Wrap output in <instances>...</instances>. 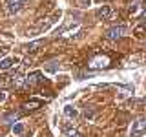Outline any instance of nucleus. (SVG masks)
Returning <instances> with one entry per match:
<instances>
[{
  "label": "nucleus",
  "instance_id": "obj_3",
  "mask_svg": "<svg viewBox=\"0 0 146 137\" xmlns=\"http://www.w3.org/2000/svg\"><path fill=\"white\" fill-rule=\"evenodd\" d=\"M40 82H44V77H42L40 71H31L29 75L24 77V86L26 88H33V86L40 84Z\"/></svg>",
  "mask_w": 146,
  "mask_h": 137
},
{
  "label": "nucleus",
  "instance_id": "obj_17",
  "mask_svg": "<svg viewBox=\"0 0 146 137\" xmlns=\"http://www.w3.org/2000/svg\"><path fill=\"white\" fill-rule=\"evenodd\" d=\"M86 4H90V0H80V6H86Z\"/></svg>",
  "mask_w": 146,
  "mask_h": 137
},
{
  "label": "nucleus",
  "instance_id": "obj_9",
  "mask_svg": "<svg viewBox=\"0 0 146 137\" xmlns=\"http://www.w3.org/2000/svg\"><path fill=\"white\" fill-rule=\"evenodd\" d=\"M110 15H111V9L108 6H102V7H99L97 11H95V17L97 18H108Z\"/></svg>",
  "mask_w": 146,
  "mask_h": 137
},
{
  "label": "nucleus",
  "instance_id": "obj_8",
  "mask_svg": "<svg viewBox=\"0 0 146 137\" xmlns=\"http://www.w3.org/2000/svg\"><path fill=\"white\" fill-rule=\"evenodd\" d=\"M64 113H66L68 119H77L79 117V110L75 106H71V104H66V106H64Z\"/></svg>",
  "mask_w": 146,
  "mask_h": 137
},
{
  "label": "nucleus",
  "instance_id": "obj_16",
  "mask_svg": "<svg viewBox=\"0 0 146 137\" xmlns=\"http://www.w3.org/2000/svg\"><path fill=\"white\" fill-rule=\"evenodd\" d=\"M2 100H6V91H0V102Z\"/></svg>",
  "mask_w": 146,
  "mask_h": 137
},
{
  "label": "nucleus",
  "instance_id": "obj_6",
  "mask_svg": "<svg viewBox=\"0 0 146 137\" xmlns=\"http://www.w3.org/2000/svg\"><path fill=\"white\" fill-rule=\"evenodd\" d=\"M24 7V2H20V0H7L6 2V9H7V13H18L20 9Z\"/></svg>",
  "mask_w": 146,
  "mask_h": 137
},
{
  "label": "nucleus",
  "instance_id": "obj_7",
  "mask_svg": "<svg viewBox=\"0 0 146 137\" xmlns=\"http://www.w3.org/2000/svg\"><path fill=\"white\" fill-rule=\"evenodd\" d=\"M18 117H20V113H18V112L4 113V115H2V122H6V124H13V122H17V121H18Z\"/></svg>",
  "mask_w": 146,
  "mask_h": 137
},
{
  "label": "nucleus",
  "instance_id": "obj_12",
  "mask_svg": "<svg viewBox=\"0 0 146 137\" xmlns=\"http://www.w3.org/2000/svg\"><path fill=\"white\" fill-rule=\"evenodd\" d=\"M40 100H36V99H33V100H29V102H26L24 104V108H27V110H35V108H38L40 106Z\"/></svg>",
  "mask_w": 146,
  "mask_h": 137
},
{
  "label": "nucleus",
  "instance_id": "obj_18",
  "mask_svg": "<svg viewBox=\"0 0 146 137\" xmlns=\"http://www.w3.org/2000/svg\"><path fill=\"white\" fill-rule=\"evenodd\" d=\"M20 2H24V4H26V2H27V0H20Z\"/></svg>",
  "mask_w": 146,
  "mask_h": 137
},
{
  "label": "nucleus",
  "instance_id": "obj_5",
  "mask_svg": "<svg viewBox=\"0 0 146 137\" xmlns=\"http://www.w3.org/2000/svg\"><path fill=\"white\" fill-rule=\"evenodd\" d=\"M20 62V59L18 57H6V59H2L0 61V70L2 71H6V70H11L15 64H18Z\"/></svg>",
  "mask_w": 146,
  "mask_h": 137
},
{
  "label": "nucleus",
  "instance_id": "obj_11",
  "mask_svg": "<svg viewBox=\"0 0 146 137\" xmlns=\"http://www.w3.org/2000/svg\"><path fill=\"white\" fill-rule=\"evenodd\" d=\"M42 44H44V40H35V42H31V44L26 46V51H27V53H35Z\"/></svg>",
  "mask_w": 146,
  "mask_h": 137
},
{
  "label": "nucleus",
  "instance_id": "obj_14",
  "mask_svg": "<svg viewBox=\"0 0 146 137\" xmlns=\"http://www.w3.org/2000/svg\"><path fill=\"white\" fill-rule=\"evenodd\" d=\"M64 137H82L79 134V130H75V128H70V130L64 132Z\"/></svg>",
  "mask_w": 146,
  "mask_h": 137
},
{
  "label": "nucleus",
  "instance_id": "obj_13",
  "mask_svg": "<svg viewBox=\"0 0 146 137\" xmlns=\"http://www.w3.org/2000/svg\"><path fill=\"white\" fill-rule=\"evenodd\" d=\"M46 70H48L49 73H55L58 70V62L57 61H51V62H48V66H46Z\"/></svg>",
  "mask_w": 146,
  "mask_h": 137
},
{
  "label": "nucleus",
  "instance_id": "obj_1",
  "mask_svg": "<svg viewBox=\"0 0 146 137\" xmlns=\"http://www.w3.org/2000/svg\"><path fill=\"white\" fill-rule=\"evenodd\" d=\"M108 66H110V57H106V55H97L88 64L90 70H100V68H108Z\"/></svg>",
  "mask_w": 146,
  "mask_h": 137
},
{
  "label": "nucleus",
  "instance_id": "obj_2",
  "mask_svg": "<svg viewBox=\"0 0 146 137\" xmlns=\"http://www.w3.org/2000/svg\"><path fill=\"white\" fill-rule=\"evenodd\" d=\"M126 26H111L110 29H106V39L108 40H117V39H122L126 35Z\"/></svg>",
  "mask_w": 146,
  "mask_h": 137
},
{
  "label": "nucleus",
  "instance_id": "obj_4",
  "mask_svg": "<svg viewBox=\"0 0 146 137\" xmlns=\"http://www.w3.org/2000/svg\"><path fill=\"white\" fill-rule=\"evenodd\" d=\"M144 130H146V119H144V117H139V119L133 122V126H131L130 137H141V135L144 134Z\"/></svg>",
  "mask_w": 146,
  "mask_h": 137
},
{
  "label": "nucleus",
  "instance_id": "obj_15",
  "mask_svg": "<svg viewBox=\"0 0 146 137\" xmlns=\"http://www.w3.org/2000/svg\"><path fill=\"white\" fill-rule=\"evenodd\" d=\"M22 132H24V124H22V122H15V124H13V134H17V135H20Z\"/></svg>",
  "mask_w": 146,
  "mask_h": 137
},
{
  "label": "nucleus",
  "instance_id": "obj_10",
  "mask_svg": "<svg viewBox=\"0 0 146 137\" xmlns=\"http://www.w3.org/2000/svg\"><path fill=\"white\" fill-rule=\"evenodd\" d=\"M11 86H15V88H22V86H24V75H22V73H17L15 77H11Z\"/></svg>",
  "mask_w": 146,
  "mask_h": 137
}]
</instances>
